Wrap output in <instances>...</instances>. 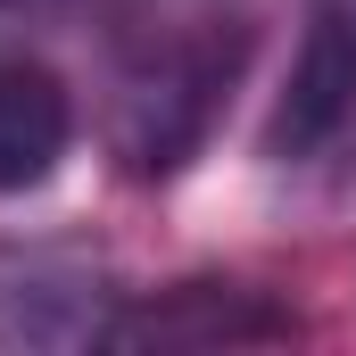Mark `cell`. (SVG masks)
Instances as JSON below:
<instances>
[{"instance_id":"277c9868","label":"cell","mask_w":356,"mask_h":356,"mask_svg":"<svg viewBox=\"0 0 356 356\" xmlns=\"http://www.w3.org/2000/svg\"><path fill=\"white\" fill-rule=\"evenodd\" d=\"M75 141V99L42 58H0V191H33L58 175Z\"/></svg>"},{"instance_id":"7a4b0ae2","label":"cell","mask_w":356,"mask_h":356,"mask_svg":"<svg viewBox=\"0 0 356 356\" xmlns=\"http://www.w3.org/2000/svg\"><path fill=\"white\" fill-rule=\"evenodd\" d=\"M356 108V8L348 0H323L307 17V42L290 58V91L273 108V149L282 158H307L323 149Z\"/></svg>"},{"instance_id":"3957f363","label":"cell","mask_w":356,"mask_h":356,"mask_svg":"<svg viewBox=\"0 0 356 356\" xmlns=\"http://www.w3.org/2000/svg\"><path fill=\"white\" fill-rule=\"evenodd\" d=\"M99 340H116V348H216V340H224V348H232V340H290V315L257 307L249 290L191 282V290L141 307V315H116Z\"/></svg>"},{"instance_id":"6da1fadb","label":"cell","mask_w":356,"mask_h":356,"mask_svg":"<svg viewBox=\"0 0 356 356\" xmlns=\"http://www.w3.org/2000/svg\"><path fill=\"white\" fill-rule=\"evenodd\" d=\"M232 75V50L216 42H175L158 50L149 67L124 75V99H116V149L141 166V175H166L199 149L207 116H216V91Z\"/></svg>"},{"instance_id":"5b68a950","label":"cell","mask_w":356,"mask_h":356,"mask_svg":"<svg viewBox=\"0 0 356 356\" xmlns=\"http://www.w3.org/2000/svg\"><path fill=\"white\" fill-rule=\"evenodd\" d=\"M58 8H75V0H0V25H25V17H58Z\"/></svg>"}]
</instances>
